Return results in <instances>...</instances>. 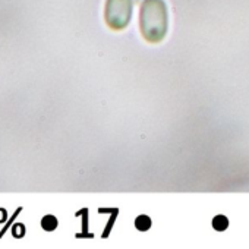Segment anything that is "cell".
<instances>
[{
  "label": "cell",
  "instance_id": "3",
  "mask_svg": "<svg viewBox=\"0 0 249 249\" xmlns=\"http://www.w3.org/2000/svg\"><path fill=\"white\" fill-rule=\"evenodd\" d=\"M213 227L217 231H224L229 227V218L226 215H221V214L220 215H215L213 218Z\"/></svg>",
  "mask_w": 249,
  "mask_h": 249
},
{
  "label": "cell",
  "instance_id": "2",
  "mask_svg": "<svg viewBox=\"0 0 249 249\" xmlns=\"http://www.w3.org/2000/svg\"><path fill=\"white\" fill-rule=\"evenodd\" d=\"M134 14V0H106L104 21L113 31L124 30Z\"/></svg>",
  "mask_w": 249,
  "mask_h": 249
},
{
  "label": "cell",
  "instance_id": "1",
  "mask_svg": "<svg viewBox=\"0 0 249 249\" xmlns=\"http://www.w3.org/2000/svg\"><path fill=\"white\" fill-rule=\"evenodd\" d=\"M140 30L147 43L159 44L164 40L169 30V11L164 0H142Z\"/></svg>",
  "mask_w": 249,
  "mask_h": 249
},
{
  "label": "cell",
  "instance_id": "5",
  "mask_svg": "<svg viewBox=\"0 0 249 249\" xmlns=\"http://www.w3.org/2000/svg\"><path fill=\"white\" fill-rule=\"evenodd\" d=\"M41 226H43L44 230L52 231V230H54L57 227V220H56L54 215H46L43 218V221H41Z\"/></svg>",
  "mask_w": 249,
  "mask_h": 249
},
{
  "label": "cell",
  "instance_id": "4",
  "mask_svg": "<svg viewBox=\"0 0 249 249\" xmlns=\"http://www.w3.org/2000/svg\"><path fill=\"white\" fill-rule=\"evenodd\" d=\"M135 227L140 231H147L151 227V218L148 215H138L135 220Z\"/></svg>",
  "mask_w": 249,
  "mask_h": 249
}]
</instances>
